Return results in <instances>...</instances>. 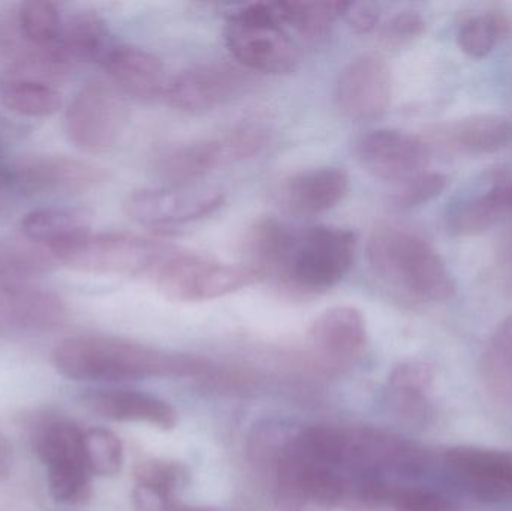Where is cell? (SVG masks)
<instances>
[{"label":"cell","instance_id":"obj_14","mask_svg":"<svg viewBox=\"0 0 512 511\" xmlns=\"http://www.w3.org/2000/svg\"><path fill=\"white\" fill-rule=\"evenodd\" d=\"M355 153L367 173L399 185L424 173L430 161L427 144L399 129H376L363 135Z\"/></svg>","mask_w":512,"mask_h":511},{"label":"cell","instance_id":"obj_15","mask_svg":"<svg viewBox=\"0 0 512 511\" xmlns=\"http://www.w3.org/2000/svg\"><path fill=\"white\" fill-rule=\"evenodd\" d=\"M307 345L310 353L324 365H349L366 348V320L354 306H334L313 321L307 333Z\"/></svg>","mask_w":512,"mask_h":511},{"label":"cell","instance_id":"obj_24","mask_svg":"<svg viewBox=\"0 0 512 511\" xmlns=\"http://www.w3.org/2000/svg\"><path fill=\"white\" fill-rule=\"evenodd\" d=\"M110 30L101 15L93 11H78L63 23L59 45L72 65L102 62L110 50Z\"/></svg>","mask_w":512,"mask_h":511},{"label":"cell","instance_id":"obj_22","mask_svg":"<svg viewBox=\"0 0 512 511\" xmlns=\"http://www.w3.org/2000/svg\"><path fill=\"white\" fill-rule=\"evenodd\" d=\"M92 227V213L84 207H45L27 213L21 221L24 239L53 249L87 236Z\"/></svg>","mask_w":512,"mask_h":511},{"label":"cell","instance_id":"obj_13","mask_svg":"<svg viewBox=\"0 0 512 511\" xmlns=\"http://www.w3.org/2000/svg\"><path fill=\"white\" fill-rule=\"evenodd\" d=\"M393 78L384 59L376 54L355 57L337 78V110L352 122L381 119L390 107Z\"/></svg>","mask_w":512,"mask_h":511},{"label":"cell","instance_id":"obj_38","mask_svg":"<svg viewBox=\"0 0 512 511\" xmlns=\"http://www.w3.org/2000/svg\"><path fill=\"white\" fill-rule=\"evenodd\" d=\"M12 464V447L6 437L0 434V476L8 474Z\"/></svg>","mask_w":512,"mask_h":511},{"label":"cell","instance_id":"obj_2","mask_svg":"<svg viewBox=\"0 0 512 511\" xmlns=\"http://www.w3.org/2000/svg\"><path fill=\"white\" fill-rule=\"evenodd\" d=\"M367 257L378 281L406 302L441 303L456 294V281L441 255L408 228H376Z\"/></svg>","mask_w":512,"mask_h":511},{"label":"cell","instance_id":"obj_28","mask_svg":"<svg viewBox=\"0 0 512 511\" xmlns=\"http://www.w3.org/2000/svg\"><path fill=\"white\" fill-rule=\"evenodd\" d=\"M2 104L12 113L26 117H48L62 108L63 98L51 84L23 78H5Z\"/></svg>","mask_w":512,"mask_h":511},{"label":"cell","instance_id":"obj_1","mask_svg":"<svg viewBox=\"0 0 512 511\" xmlns=\"http://www.w3.org/2000/svg\"><path fill=\"white\" fill-rule=\"evenodd\" d=\"M56 371L74 381L146 380L152 377H188L206 369L197 357L162 353L137 342L111 336H75L53 351Z\"/></svg>","mask_w":512,"mask_h":511},{"label":"cell","instance_id":"obj_5","mask_svg":"<svg viewBox=\"0 0 512 511\" xmlns=\"http://www.w3.org/2000/svg\"><path fill=\"white\" fill-rule=\"evenodd\" d=\"M174 251L167 243L131 233L87 234L53 249L57 264L92 275L137 276L150 273Z\"/></svg>","mask_w":512,"mask_h":511},{"label":"cell","instance_id":"obj_35","mask_svg":"<svg viewBox=\"0 0 512 511\" xmlns=\"http://www.w3.org/2000/svg\"><path fill=\"white\" fill-rule=\"evenodd\" d=\"M448 177L441 173H424L400 183L399 189L391 197L397 209H414L438 198L447 189Z\"/></svg>","mask_w":512,"mask_h":511},{"label":"cell","instance_id":"obj_32","mask_svg":"<svg viewBox=\"0 0 512 511\" xmlns=\"http://www.w3.org/2000/svg\"><path fill=\"white\" fill-rule=\"evenodd\" d=\"M84 452L90 473L99 477H113L123 465V446L114 432L93 428L84 432Z\"/></svg>","mask_w":512,"mask_h":511},{"label":"cell","instance_id":"obj_18","mask_svg":"<svg viewBox=\"0 0 512 511\" xmlns=\"http://www.w3.org/2000/svg\"><path fill=\"white\" fill-rule=\"evenodd\" d=\"M101 63L113 86L123 95L143 101L167 95L171 78L164 63L144 48L116 45L108 50Z\"/></svg>","mask_w":512,"mask_h":511},{"label":"cell","instance_id":"obj_37","mask_svg":"<svg viewBox=\"0 0 512 511\" xmlns=\"http://www.w3.org/2000/svg\"><path fill=\"white\" fill-rule=\"evenodd\" d=\"M343 18L348 21L349 26L355 33L363 35V33H369L376 29L379 20H381V11L375 3L349 2Z\"/></svg>","mask_w":512,"mask_h":511},{"label":"cell","instance_id":"obj_6","mask_svg":"<svg viewBox=\"0 0 512 511\" xmlns=\"http://www.w3.org/2000/svg\"><path fill=\"white\" fill-rule=\"evenodd\" d=\"M270 143V131L256 123H243L218 137L177 144L162 152L155 170L173 185L194 183L219 167L259 155Z\"/></svg>","mask_w":512,"mask_h":511},{"label":"cell","instance_id":"obj_39","mask_svg":"<svg viewBox=\"0 0 512 511\" xmlns=\"http://www.w3.org/2000/svg\"><path fill=\"white\" fill-rule=\"evenodd\" d=\"M170 511H221L216 509H207V507H191V506H183L177 501L173 507H171Z\"/></svg>","mask_w":512,"mask_h":511},{"label":"cell","instance_id":"obj_29","mask_svg":"<svg viewBox=\"0 0 512 511\" xmlns=\"http://www.w3.org/2000/svg\"><path fill=\"white\" fill-rule=\"evenodd\" d=\"M349 2H277L280 20L288 29L295 30L306 38L327 35L339 18H343Z\"/></svg>","mask_w":512,"mask_h":511},{"label":"cell","instance_id":"obj_4","mask_svg":"<svg viewBox=\"0 0 512 511\" xmlns=\"http://www.w3.org/2000/svg\"><path fill=\"white\" fill-rule=\"evenodd\" d=\"M225 44L248 71L285 75L300 63V51L280 20L276 3H252L231 15Z\"/></svg>","mask_w":512,"mask_h":511},{"label":"cell","instance_id":"obj_31","mask_svg":"<svg viewBox=\"0 0 512 511\" xmlns=\"http://www.w3.org/2000/svg\"><path fill=\"white\" fill-rule=\"evenodd\" d=\"M511 23L501 14L487 12L466 21L460 27L457 44L463 53L474 59H483L492 53L502 36L510 32Z\"/></svg>","mask_w":512,"mask_h":511},{"label":"cell","instance_id":"obj_36","mask_svg":"<svg viewBox=\"0 0 512 511\" xmlns=\"http://www.w3.org/2000/svg\"><path fill=\"white\" fill-rule=\"evenodd\" d=\"M426 32V20L420 12H399L391 17L381 29L382 44L390 48L405 47Z\"/></svg>","mask_w":512,"mask_h":511},{"label":"cell","instance_id":"obj_3","mask_svg":"<svg viewBox=\"0 0 512 511\" xmlns=\"http://www.w3.org/2000/svg\"><path fill=\"white\" fill-rule=\"evenodd\" d=\"M357 239L333 225L295 228L267 278L295 294H318L336 287L351 270Z\"/></svg>","mask_w":512,"mask_h":511},{"label":"cell","instance_id":"obj_27","mask_svg":"<svg viewBox=\"0 0 512 511\" xmlns=\"http://www.w3.org/2000/svg\"><path fill=\"white\" fill-rule=\"evenodd\" d=\"M481 377L496 401L512 404V315L490 338L481 357Z\"/></svg>","mask_w":512,"mask_h":511},{"label":"cell","instance_id":"obj_19","mask_svg":"<svg viewBox=\"0 0 512 511\" xmlns=\"http://www.w3.org/2000/svg\"><path fill=\"white\" fill-rule=\"evenodd\" d=\"M445 464L484 497L512 494V452L457 446L445 452Z\"/></svg>","mask_w":512,"mask_h":511},{"label":"cell","instance_id":"obj_34","mask_svg":"<svg viewBox=\"0 0 512 511\" xmlns=\"http://www.w3.org/2000/svg\"><path fill=\"white\" fill-rule=\"evenodd\" d=\"M384 506L394 511H451L450 501L438 492L421 486L390 482L385 494Z\"/></svg>","mask_w":512,"mask_h":511},{"label":"cell","instance_id":"obj_25","mask_svg":"<svg viewBox=\"0 0 512 511\" xmlns=\"http://www.w3.org/2000/svg\"><path fill=\"white\" fill-rule=\"evenodd\" d=\"M435 384V369L427 362L411 360L396 366L388 378V398L397 411L423 417L429 410V393Z\"/></svg>","mask_w":512,"mask_h":511},{"label":"cell","instance_id":"obj_10","mask_svg":"<svg viewBox=\"0 0 512 511\" xmlns=\"http://www.w3.org/2000/svg\"><path fill=\"white\" fill-rule=\"evenodd\" d=\"M224 203V192L213 186L170 183L132 192L126 198L125 212L132 221L144 227H179L213 215Z\"/></svg>","mask_w":512,"mask_h":511},{"label":"cell","instance_id":"obj_9","mask_svg":"<svg viewBox=\"0 0 512 511\" xmlns=\"http://www.w3.org/2000/svg\"><path fill=\"white\" fill-rule=\"evenodd\" d=\"M128 122L123 93L104 81L86 84L66 110L65 128L75 147L87 153L110 152Z\"/></svg>","mask_w":512,"mask_h":511},{"label":"cell","instance_id":"obj_12","mask_svg":"<svg viewBox=\"0 0 512 511\" xmlns=\"http://www.w3.org/2000/svg\"><path fill=\"white\" fill-rule=\"evenodd\" d=\"M249 84L251 78L239 66L224 62L201 63L171 78L165 96L176 110L203 114L239 98Z\"/></svg>","mask_w":512,"mask_h":511},{"label":"cell","instance_id":"obj_7","mask_svg":"<svg viewBox=\"0 0 512 511\" xmlns=\"http://www.w3.org/2000/svg\"><path fill=\"white\" fill-rule=\"evenodd\" d=\"M32 449L47 467L48 489L56 503L77 506L92 494L84 432L59 417H44L32 428Z\"/></svg>","mask_w":512,"mask_h":511},{"label":"cell","instance_id":"obj_20","mask_svg":"<svg viewBox=\"0 0 512 511\" xmlns=\"http://www.w3.org/2000/svg\"><path fill=\"white\" fill-rule=\"evenodd\" d=\"M84 407L113 422L146 423L159 429H173L177 423L174 408L149 393L134 390H110L87 393Z\"/></svg>","mask_w":512,"mask_h":511},{"label":"cell","instance_id":"obj_16","mask_svg":"<svg viewBox=\"0 0 512 511\" xmlns=\"http://www.w3.org/2000/svg\"><path fill=\"white\" fill-rule=\"evenodd\" d=\"M68 318V306L59 294L33 284L0 287V330L45 332Z\"/></svg>","mask_w":512,"mask_h":511},{"label":"cell","instance_id":"obj_33","mask_svg":"<svg viewBox=\"0 0 512 511\" xmlns=\"http://www.w3.org/2000/svg\"><path fill=\"white\" fill-rule=\"evenodd\" d=\"M134 477L137 482L135 486L176 498V492L185 483L186 470L179 462L147 459L134 468Z\"/></svg>","mask_w":512,"mask_h":511},{"label":"cell","instance_id":"obj_30","mask_svg":"<svg viewBox=\"0 0 512 511\" xmlns=\"http://www.w3.org/2000/svg\"><path fill=\"white\" fill-rule=\"evenodd\" d=\"M15 21L21 38L35 47H53L62 35L63 21L59 9L45 0L21 3Z\"/></svg>","mask_w":512,"mask_h":511},{"label":"cell","instance_id":"obj_26","mask_svg":"<svg viewBox=\"0 0 512 511\" xmlns=\"http://www.w3.org/2000/svg\"><path fill=\"white\" fill-rule=\"evenodd\" d=\"M56 264L53 252L44 246L27 239H0V287L32 284Z\"/></svg>","mask_w":512,"mask_h":511},{"label":"cell","instance_id":"obj_17","mask_svg":"<svg viewBox=\"0 0 512 511\" xmlns=\"http://www.w3.org/2000/svg\"><path fill=\"white\" fill-rule=\"evenodd\" d=\"M348 191L349 176L343 168H312L288 177L277 191V201L291 215L315 216L339 206Z\"/></svg>","mask_w":512,"mask_h":511},{"label":"cell","instance_id":"obj_23","mask_svg":"<svg viewBox=\"0 0 512 511\" xmlns=\"http://www.w3.org/2000/svg\"><path fill=\"white\" fill-rule=\"evenodd\" d=\"M436 137L456 152L486 155L511 143L512 123L499 114H475L445 126Z\"/></svg>","mask_w":512,"mask_h":511},{"label":"cell","instance_id":"obj_21","mask_svg":"<svg viewBox=\"0 0 512 511\" xmlns=\"http://www.w3.org/2000/svg\"><path fill=\"white\" fill-rule=\"evenodd\" d=\"M512 215V177L499 179L483 194L457 203L447 215V231L454 237L477 236Z\"/></svg>","mask_w":512,"mask_h":511},{"label":"cell","instance_id":"obj_11","mask_svg":"<svg viewBox=\"0 0 512 511\" xmlns=\"http://www.w3.org/2000/svg\"><path fill=\"white\" fill-rule=\"evenodd\" d=\"M12 191L30 197L77 195L92 191L108 179L104 168L63 155H33L5 167Z\"/></svg>","mask_w":512,"mask_h":511},{"label":"cell","instance_id":"obj_8","mask_svg":"<svg viewBox=\"0 0 512 511\" xmlns=\"http://www.w3.org/2000/svg\"><path fill=\"white\" fill-rule=\"evenodd\" d=\"M152 276L164 296L186 303L230 296L251 285L256 278L248 267L176 249L153 270Z\"/></svg>","mask_w":512,"mask_h":511}]
</instances>
